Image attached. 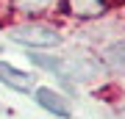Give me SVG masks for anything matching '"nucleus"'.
<instances>
[{"mask_svg": "<svg viewBox=\"0 0 125 119\" xmlns=\"http://www.w3.org/2000/svg\"><path fill=\"white\" fill-rule=\"evenodd\" d=\"M31 61H33V64H39V66H45V69H50V72H61V61H58V58H50V55L31 53Z\"/></svg>", "mask_w": 125, "mask_h": 119, "instance_id": "7", "label": "nucleus"}, {"mask_svg": "<svg viewBox=\"0 0 125 119\" xmlns=\"http://www.w3.org/2000/svg\"><path fill=\"white\" fill-rule=\"evenodd\" d=\"M106 58L114 69H125V39L122 42H114L111 47L106 50Z\"/></svg>", "mask_w": 125, "mask_h": 119, "instance_id": "5", "label": "nucleus"}, {"mask_svg": "<svg viewBox=\"0 0 125 119\" xmlns=\"http://www.w3.org/2000/svg\"><path fill=\"white\" fill-rule=\"evenodd\" d=\"M56 0H14V6H17L20 11H45Z\"/></svg>", "mask_w": 125, "mask_h": 119, "instance_id": "6", "label": "nucleus"}, {"mask_svg": "<svg viewBox=\"0 0 125 119\" xmlns=\"http://www.w3.org/2000/svg\"><path fill=\"white\" fill-rule=\"evenodd\" d=\"M36 102H39L47 114H56V116H61V119L70 116L67 100H64L58 92H53V89H36Z\"/></svg>", "mask_w": 125, "mask_h": 119, "instance_id": "2", "label": "nucleus"}, {"mask_svg": "<svg viewBox=\"0 0 125 119\" xmlns=\"http://www.w3.org/2000/svg\"><path fill=\"white\" fill-rule=\"evenodd\" d=\"M0 83L17 89V92H31V89H33V78H31V75H25V72H20L17 66L0 61Z\"/></svg>", "mask_w": 125, "mask_h": 119, "instance_id": "3", "label": "nucleus"}, {"mask_svg": "<svg viewBox=\"0 0 125 119\" xmlns=\"http://www.w3.org/2000/svg\"><path fill=\"white\" fill-rule=\"evenodd\" d=\"M67 11L78 14V17H97L106 11L103 0H67Z\"/></svg>", "mask_w": 125, "mask_h": 119, "instance_id": "4", "label": "nucleus"}, {"mask_svg": "<svg viewBox=\"0 0 125 119\" xmlns=\"http://www.w3.org/2000/svg\"><path fill=\"white\" fill-rule=\"evenodd\" d=\"M11 39L20 44H28V47H56L61 42L56 28L50 25H39V22H28V25H20L11 31Z\"/></svg>", "mask_w": 125, "mask_h": 119, "instance_id": "1", "label": "nucleus"}]
</instances>
